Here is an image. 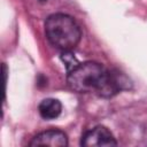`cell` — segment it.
Returning <instances> with one entry per match:
<instances>
[{
	"instance_id": "5b68a950",
	"label": "cell",
	"mask_w": 147,
	"mask_h": 147,
	"mask_svg": "<svg viewBox=\"0 0 147 147\" xmlns=\"http://www.w3.org/2000/svg\"><path fill=\"white\" fill-rule=\"evenodd\" d=\"M39 114L45 119H54L56 118L62 110V105L57 99L47 98L44 99L38 107Z\"/></svg>"
},
{
	"instance_id": "277c9868",
	"label": "cell",
	"mask_w": 147,
	"mask_h": 147,
	"mask_svg": "<svg viewBox=\"0 0 147 147\" xmlns=\"http://www.w3.org/2000/svg\"><path fill=\"white\" fill-rule=\"evenodd\" d=\"M68 145L67 134L56 129L47 130L37 134L30 142V146H51V147H63Z\"/></svg>"
},
{
	"instance_id": "7a4b0ae2",
	"label": "cell",
	"mask_w": 147,
	"mask_h": 147,
	"mask_svg": "<svg viewBox=\"0 0 147 147\" xmlns=\"http://www.w3.org/2000/svg\"><path fill=\"white\" fill-rule=\"evenodd\" d=\"M109 71L100 63L87 61L76 64L68 74L67 82L71 90L78 93L96 92L99 95L107 82Z\"/></svg>"
},
{
	"instance_id": "3957f363",
	"label": "cell",
	"mask_w": 147,
	"mask_h": 147,
	"mask_svg": "<svg viewBox=\"0 0 147 147\" xmlns=\"http://www.w3.org/2000/svg\"><path fill=\"white\" fill-rule=\"evenodd\" d=\"M80 144L83 146L93 147V146H116L117 141L115 140L113 133L102 125H98L90 131H87L83 137Z\"/></svg>"
},
{
	"instance_id": "6da1fadb",
	"label": "cell",
	"mask_w": 147,
	"mask_h": 147,
	"mask_svg": "<svg viewBox=\"0 0 147 147\" xmlns=\"http://www.w3.org/2000/svg\"><path fill=\"white\" fill-rule=\"evenodd\" d=\"M45 32L49 42L56 48L68 52L75 48L82 37L76 21L65 14H53L45 22Z\"/></svg>"
}]
</instances>
